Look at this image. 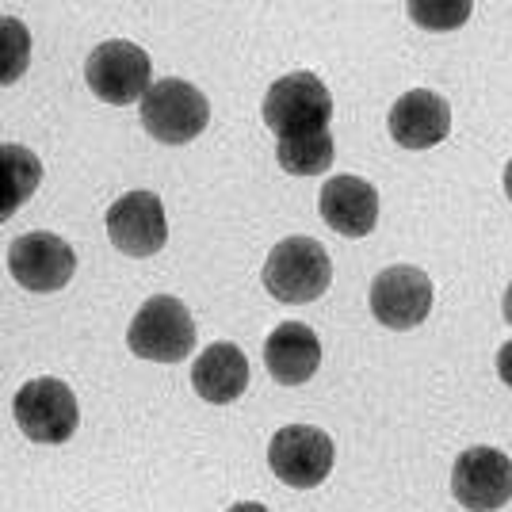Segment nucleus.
Here are the masks:
<instances>
[{"label":"nucleus","instance_id":"2","mask_svg":"<svg viewBox=\"0 0 512 512\" xmlns=\"http://www.w3.org/2000/svg\"><path fill=\"white\" fill-rule=\"evenodd\" d=\"M333 96L314 73H287L264 96V123L276 130V138H306L329 130Z\"/></svg>","mask_w":512,"mask_h":512},{"label":"nucleus","instance_id":"8","mask_svg":"<svg viewBox=\"0 0 512 512\" xmlns=\"http://www.w3.org/2000/svg\"><path fill=\"white\" fill-rule=\"evenodd\" d=\"M8 272L12 279L35 291V295H54L77 272V253L69 241L50 230H31L8 245Z\"/></svg>","mask_w":512,"mask_h":512},{"label":"nucleus","instance_id":"18","mask_svg":"<svg viewBox=\"0 0 512 512\" xmlns=\"http://www.w3.org/2000/svg\"><path fill=\"white\" fill-rule=\"evenodd\" d=\"M409 16L428 27V31H451L470 16L467 0H421V4H409Z\"/></svg>","mask_w":512,"mask_h":512},{"label":"nucleus","instance_id":"6","mask_svg":"<svg viewBox=\"0 0 512 512\" xmlns=\"http://www.w3.org/2000/svg\"><path fill=\"white\" fill-rule=\"evenodd\" d=\"M12 413H16L20 432L35 444H65L81 425L77 398H73V390L62 379H31V383H23L16 390Z\"/></svg>","mask_w":512,"mask_h":512},{"label":"nucleus","instance_id":"14","mask_svg":"<svg viewBox=\"0 0 512 512\" xmlns=\"http://www.w3.org/2000/svg\"><path fill=\"white\" fill-rule=\"evenodd\" d=\"M264 363L268 375L283 386L310 383L321 367V341L318 333L302 321H283L264 341Z\"/></svg>","mask_w":512,"mask_h":512},{"label":"nucleus","instance_id":"15","mask_svg":"<svg viewBox=\"0 0 512 512\" xmlns=\"http://www.w3.org/2000/svg\"><path fill=\"white\" fill-rule=\"evenodd\" d=\"M195 394L211 406H230L249 390V360L245 352L230 341L207 344L203 356L192 363Z\"/></svg>","mask_w":512,"mask_h":512},{"label":"nucleus","instance_id":"16","mask_svg":"<svg viewBox=\"0 0 512 512\" xmlns=\"http://www.w3.org/2000/svg\"><path fill=\"white\" fill-rule=\"evenodd\" d=\"M43 180V161L16 142L0 146V218H12L23 199H31Z\"/></svg>","mask_w":512,"mask_h":512},{"label":"nucleus","instance_id":"11","mask_svg":"<svg viewBox=\"0 0 512 512\" xmlns=\"http://www.w3.org/2000/svg\"><path fill=\"white\" fill-rule=\"evenodd\" d=\"M107 237L119 253L127 256H153L169 241L165 207L153 192H127L107 207Z\"/></svg>","mask_w":512,"mask_h":512},{"label":"nucleus","instance_id":"12","mask_svg":"<svg viewBox=\"0 0 512 512\" xmlns=\"http://www.w3.org/2000/svg\"><path fill=\"white\" fill-rule=\"evenodd\" d=\"M318 203L325 226L341 237H367L379 222V192L360 176H329Z\"/></svg>","mask_w":512,"mask_h":512},{"label":"nucleus","instance_id":"13","mask_svg":"<svg viewBox=\"0 0 512 512\" xmlns=\"http://www.w3.org/2000/svg\"><path fill=\"white\" fill-rule=\"evenodd\" d=\"M451 134V107L444 96L413 88L390 107V138L406 150H432Z\"/></svg>","mask_w":512,"mask_h":512},{"label":"nucleus","instance_id":"10","mask_svg":"<svg viewBox=\"0 0 512 512\" xmlns=\"http://www.w3.org/2000/svg\"><path fill=\"white\" fill-rule=\"evenodd\" d=\"M367 302L386 329H417L432 310V279L413 264H394L375 276Z\"/></svg>","mask_w":512,"mask_h":512},{"label":"nucleus","instance_id":"7","mask_svg":"<svg viewBox=\"0 0 512 512\" xmlns=\"http://www.w3.org/2000/svg\"><path fill=\"white\" fill-rule=\"evenodd\" d=\"M337 459V448L329 440V432H321L314 425H287L279 428L268 444V463L276 470V478L283 486L295 490H314L329 478Z\"/></svg>","mask_w":512,"mask_h":512},{"label":"nucleus","instance_id":"22","mask_svg":"<svg viewBox=\"0 0 512 512\" xmlns=\"http://www.w3.org/2000/svg\"><path fill=\"white\" fill-rule=\"evenodd\" d=\"M501 310H505V318L512 321V283H509V291H505V299H501Z\"/></svg>","mask_w":512,"mask_h":512},{"label":"nucleus","instance_id":"19","mask_svg":"<svg viewBox=\"0 0 512 512\" xmlns=\"http://www.w3.org/2000/svg\"><path fill=\"white\" fill-rule=\"evenodd\" d=\"M4 39H8V58H12V69L4 73V81L12 85V81H16V73H20L23 65H27V50H31V39H27V31H23L20 23L12 20V16L4 20Z\"/></svg>","mask_w":512,"mask_h":512},{"label":"nucleus","instance_id":"9","mask_svg":"<svg viewBox=\"0 0 512 512\" xmlns=\"http://www.w3.org/2000/svg\"><path fill=\"white\" fill-rule=\"evenodd\" d=\"M451 493L467 512H497L512 501V459L497 448H467L451 467Z\"/></svg>","mask_w":512,"mask_h":512},{"label":"nucleus","instance_id":"21","mask_svg":"<svg viewBox=\"0 0 512 512\" xmlns=\"http://www.w3.org/2000/svg\"><path fill=\"white\" fill-rule=\"evenodd\" d=\"M226 512H268V509H264L260 501H237L234 509H226Z\"/></svg>","mask_w":512,"mask_h":512},{"label":"nucleus","instance_id":"1","mask_svg":"<svg viewBox=\"0 0 512 512\" xmlns=\"http://www.w3.org/2000/svg\"><path fill=\"white\" fill-rule=\"evenodd\" d=\"M333 279V260L325 245L314 237H283L276 249L268 253L264 264V287L279 302H318L329 291Z\"/></svg>","mask_w":512,"mask_h":512},{"label":"nucleus","instance_id":"4","mask_svg":"<svg viewBox=\"0 0 512 512\" xmlns=\"http://www.w3.org/2000/svg\"><path fill=\"white\" fill-rule=\"evenodd\" d=\"M211 123V104L195 85L180 77L153 81V88L142 100V127L165 146H184L199 138Z\"/></svg>","mask_w":512,"mask_h":512},{"label":"nucleus","instance_id":"20","mask_svg":"<svg viewBox=\"0 0 512 512\" xmlns=\"http://www.w3.org/2000/svg\"><path fill=\"white\" fill-rule=\"evenodd\" d=\"M497 375L505 386H512V341L501 344V352H497Z\"/></svg>","mask_w":512,"mask_h":512},{"label":"nucleus","instance_id":"3","mask_svg":"<svg viewBox=\"0 0 512 512\" xmlns=\"http://www.w3.org/2000/svg\"><path fill=\"white\" fill-rule=\"evenodd\" d=\"M127 344L134 356L153 363H180L195 348V321L188 306L172 295H153L134 314L127 329Z\"/></svg>","mask_w":512,"mask_h":512},{"label":"nucleus","instance_id":"23","mask_svg":"<svg viewBox=\"0 0 512 512\" xmlns=\"http://www.w3.org/2000/svg\"><path fill=\"white\" fill-rule=\"evenodd\" d=\"M505 195L512 199V161L505 165Z\"/></svg>","mask_w":512,"mask_h":512},{"label":"nucleus","instance_id":"17","mask_svg":"<svg viewBox=\"0 0 512 512\" xmlns=\"http://www.w3.org/2000/svg\"><path fill=\"white\" fill-rule=\"evenodd\" d=\"M333 157H337V150H333L329 130L306 134V138H279L276 142L279 169L291 172V176H321V172H329Z\"/></svg>","mask_w":512,"mask_h":512},{"label":"nucleus","instance_id":"5","mask_svg":"<svg viewBox=\"0 0 512 512\" xmlns=\"http://www.w3.org/2000/svg\"><path fill=\"white\" fill-rule=\"evenodd\" d=\"M85 81L96 100L115 107H127L134 100H146L153 88V65L150 54L138 43L127 39H111L100 43L85 62Z\"/></svg>","mask_w":512,"mask_h":512}]
</instances>
